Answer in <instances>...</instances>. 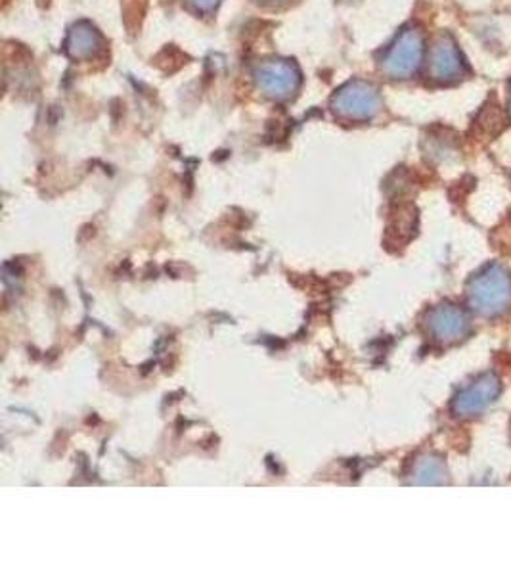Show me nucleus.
<instances>
[{"label":"nucleus","instance_id":"obj_7","mask_svg":"<svg viewBox=\"0 0 511 575\" xmlns=\"http://www.w3.org/2000/svg\"><path fill=\"white\" fill-rule=\"evenodd\" d=\"M427 328L435 339L445 341V344H452V341L466 338L471 327L467 315L460 308H456V305L450 303H443L427 315Z\"/></svg>","mask_w":511,"mask_h":575},{"label":"nucleus","instance_id":"obj_1","mask_svg":"<svg viewBox=\"0 0 511 575\" xmlns=\"http://www.w3.org/2000/svg\"><path fill=\"white\" fill-rule=\"evenodd\" d=\"M471 308L485 317H498L511 305V277L502 265H488L467 286Z\"/></svg>","mask_w":511,"mask_h":575},{"label":"nucleus","instance_id":"obj_5","mask_svg":"<svg viewBox=\"0 0 511 575\" xmlns=\"http://www.w3.org/2000/svg\"><path fill=\"white\" fill-rule=\"evenodd\" d=\"M500 380L496 374H485L477 382L456 395L452 403V410L458 417H476L481 415L488 405L500 395Z\"/></svg>","mask_w":511,"mask_h":575},{"label":"nucleus","instance_id":"obj_11","mask_svg":"<svg viewBox=\"0 0 511 575\" xmlns=\"http://www.w3.org/2000/svg\"><path fill=\"white\" fill-rule=\"evenodd\" d=\"M509 116H511V88H509Z\"/></svg>","mask_w":511,"mask_h":575},{"label":"nucleus","instance_id":"obj_10","mask_svg":"<svg viewBox=\"0 0 511 575\" xmlns=\"http://www.w3.org/2000/svg\"><path fill=\"white\" fill-rule=\"evenodd\" d=\"M188 3H190L192 6H195L197 10L209 12V10H213L218 3H221V0H188Z\"/></svg>","mask_w":511,"mask_h":575},{"label":"nucleus","instance_id":"obj_8","mask_svg":"<svg viewBox=\"0 0 511 575\" xmlns=\"http://www.w3.org/2000/svg\"><path fill=\"white\" fill-rule=\"evenodd\" d=\"M104 39L102 35L86 22H79L69 29L67 41H65V50L71 58L75 60H90L95 58L96 54L102 50Z\"/></svg>","mask_w":511,"mask_h":575},{"label":"nucleus","instance_id":"obj_3","mask_svg":"<svg viewBox=\"0 0 511 575\" xmlns=\"http://www.w3.org/2000/svg\"><path fill=\"white\" fill-rule=\"evenodd\" d=\"M424 46L426 43L422 31L416 27L403 31L381 62L383 74H387L393 79L412 77L424 60Z\"/></svg>","mask_w":511,"mask_h":575},{"label":"nucleus","instance_id":"obj_9","mask_svg":"<svg viewBox=\"0 0 511 575\" xmlns=\"http://www.w3.org/2000/svg\"><path fill=\"white\" fill-rule=\"evenodd\" d=\"M412 476V481L417 485H441L446 481L448 472L439 457L424 455L422 459H417Z\"/></svg>","mask_w":511,"mask_h":575},{"label":"nucleus","instance_id":"obj_4","mask_svg":"<svg viewBox=\"0 0 511 575\" xmlns=\"http://www.w3.org/2000/svg\"><path fill=\"white\" fill-rule=\"evenodd\" d=\"M255 83L259 91L274 100H286L301 85V71L286 60H266L255 69Z\"/></svg>","mask_w":511,"mask_h":575},{"label":"nucleus","instance_id":"obj_2","mask_svg":"<svg viewBox=\"0 0 511 575\" xmlns=\"http://www.w3.org/2000/svg\"><path fill=\"white\" fill-rule=\"evenodd\" d=\"M381 107L377 86L368 81H351L343 85L332 98V110L337 117L349 121H368Z\"/></svg>","mask_w":511,"mask_h":575},{"label":"nucleus","instance_id":"obj_6","mask_svg":"<svg viewBox=\"0 0 511 575\" xmlns=\"http://www.w3.org/2000/svg\"><path fill=\"white\" fill-rule=\"evenodd\" d=\"M464 74V56L450 35L435 41L429 56V76L439 83H452Z\"/></svg>","mask_w":511,"mask_h":575}]
</instances>
